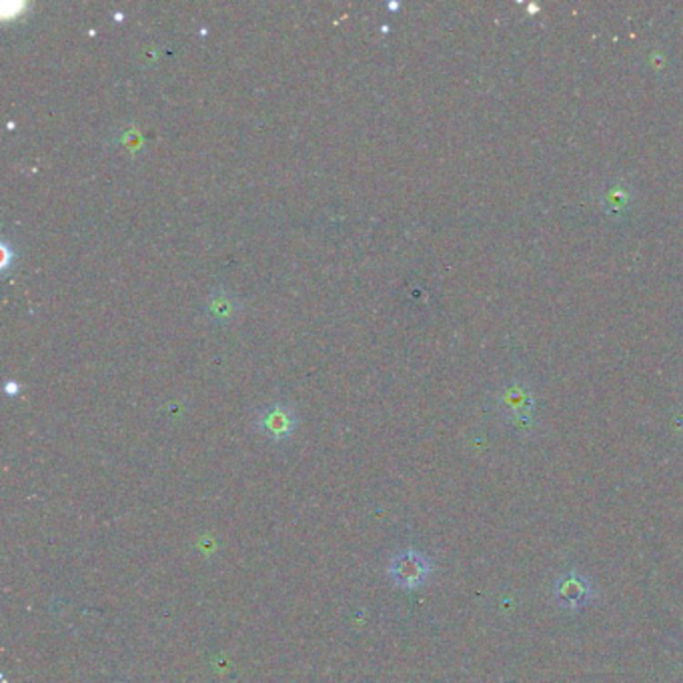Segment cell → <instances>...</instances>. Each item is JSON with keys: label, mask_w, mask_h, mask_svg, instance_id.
Here are the masks:
<instances>
[{"label": "cell", "mask_w": 683, "mask_h": 683, "mask_svg": "<svg viewBox=\"0 0 683 683\" xmlns=\"http://www.w3.org/2000/svg\"><path fill=\"white\" fill-rule=\"evenodd\" d=\"M433 566L427 556L419 554L415 549L401 551L389 564V577L393 584L403 589H417L429 579Z\"/></svg>", "instance_id": "6da1fadb"}, {"label": "cell", "mask_w": 683, "mask_h": 683, "mask_svg": "<svg viewBox=\"0 0 683 683\" xmlns=\"http://www.w3.org/2000/svg\"><path fill=\"white\" fill-rule=\"evenodd\" d=\"M556 604L566 611H579L596 599V589L591 581L577 569L564 571L554 584Z\"/></svg>", "instance_id": "7a4b0ae2"}, {"label": "cell", "mask_w": 683, "mask_h": 683, "mask_svg": "<svg viewBox=\"0 0 683 683\" xmlns=\"http://www.w3.org/2000/svg\"><path fill=\"white\" fill-rule=\"evenodd\" d=\"M297 427V415L295 411L285 403H275L269 405L260 411L257 417V429L265 437L273 441H283L293 435Z\"/></svg>", "instance_id": "3957f363"}, {"label": "cell", "mask_w": 683, "mask_h": 683, "mask_svg": "<svg viewBox=\"0 0 683 683\" xmlns=\"http://www.w3.org/2000/svg\"><path fill=\"white\" fill-rule=\"evenodd\" d=\"M499 405L514 421L517 429H527L531 425V415H534V395L525 385H507L501 391Z\"/></svg>", "instance_id": "277c9868"}, {"label": "cell", "mask_w": 683, "mask_h": 683, "mask_svg": "<svg viewBox=\"0 0 683 683\" xmlns=\"http://www.w3.org/2000/svg\"><path fill=\"white\" fill-rule=\"evenodd\" d=\"M237 299L225 289H217L210 293L209 303H207V315L215 321V323H227V321L235 315L237 311Z\"/></svg>", "instance_id": "5b68a950"}]
</instances>
